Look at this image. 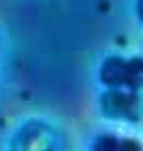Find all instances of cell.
I'll list each match as a JSON object with an SVG mask.
<instances>
[{
    "label": "cell",
    "instance_id": "obj_2",
    "mask_svg": "<svg viewBox=\"0 0 143 151\" xmlns=\"http://www.w3.org/2000/svg\"><path fill=\"white\" fill-rule=\"evenodd\" d=\"M101 107L104 116L113 120L136 121L139 117V101L134 92H123L111 89L103 93Z\"/></svg>",
    "mask_w": 143,
    "mask_h": 151
},
{
    "label": "cell",
    "instance_id": "obj_1",
    "mask_svg": "<svg viewBox=\"0 0 143 151\" xmlns=\"http://www.w3.org/2000/svg\"><path fill=\"white\" fill-rule=\"evenodd\" d=\"M55 144V134L49 125L30 121L13 137L10 151H54Z\"/></svg>",
    "mask_w": 143,
    "mask_h": 151
},
{
    "label": "cell",
    "instance_id": "obj_7",
    "mask_svg": "<svg viewBox=\"0 0 143 151\" xmlns=\"http://www.w3.org/2000/svg\"><path fill=\"white\" fill-rule=\"evenodd\" d=\"M137 13H138V15H139V18L143 20V0H138V3H137Z\"/></svg>",
    "mask_w": 143,
    "mask_h": 151
},
{
    "label": "cell",
    "instance_id": "obj_4",
    "mask_svg": "<svg viewBox=\"0 0 143 151\" xmlns=\"http://www.w3.org/2000/svg\"><path fill=\"white\" fill-rule=\"evenodd\" d=\"M124 86L132 92L143 88V58L141 57H134L127 60Z\"/></svg>",
    "mask_w": 143,
    "mask_h": 151
},
{
    "label": "cell",
    "instance_id": "obj_3",
    "mask_svg": "<svg viewBox=\"0 0 143 151\" xmlns=\"http://www.w3.org/2000/svg\"><path fill=\"white\" fill-rule=\"evenodd\" d=\"M127 60L118 55L109 57L104 60L101 69V79L109 87H119L124 84Z\"/></svg>",
    "mask_w": 143,
    "mask_h": 151
},
{
    "label": "cell",
    "instance_id": "obj_6",
    "mask_svg": "<svg viewBox=\"0 0 143 151\" xmlns=\"http://www.w3.org/2000/svg\"><path fill=\"white\" fill-rule=\"evenodd\" d=\"M117 151H142V147L136 140L123 139V140H119Z\"/></svg>",
    "mask_w": 143,
    "mask_h": 151
},
{
    "label": "cell",
    "instance_id": "obj_5",
    "mask_svg": "<svg viewBox=\"0 0 143 151\" xmlns=\"http://www.w3.org/2000/svg\"><path fill=\"white\" fill-rule=\"evenodd\" d=\"M119 140L111 135H103L95 140L92 151H117Z\"/></svg>",
    "mask_w": 143,
    "mask_h": 151
}]
</instances>
